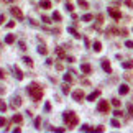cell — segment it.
<instances>
[{"instance_id":"6da1fadb","label":"cell","mask_w":133,"mask_h":133,"mask_svg":"<svg viewBox=\"0 0 133 133\" xmlns=\"http://www.w3.org/2000/svg\"><path fill=\"white\" fill-rule=\"evenodd\" d=\"M28 94H30L35 100H36V102H38V100H41V97H43V89L39 87L36 82H33V84H30V85H28Z\"/></svg>"},{"instance_id":"7a4b0ae2","label":"cell","mask_w":133,"mask_h":133,"mask_svg":"<svg viewBox=\"0 0 133 133\" xmlns=\"http://www.w3.org/2000/svg\"><path fill=\"white\" fill-rule=\"evenodd\" d=\"M62 118H64V122H66V125L69 128L76 127L79 123V118H77V115H76L74 112H64V113H62Z\"/></svg>"},{"instance_id":"3957f363","label":"cell","mask_w":133,"mask_h":133,"mask_svg":"<svg viewBox=\"0 0 133 133\" xmlns=\"http://www.w3.org/2000/svg\"><path fill=\"white\" fill-rule=\"evenodd\" d=\"M10 12H12V15L17 18V20H20V22L23 20V12L20 10L18 7H12V8H10Z\"/></svg>"},{"instance_id":"277c9868","label":"cell","mask_w":133,"mask_h":133,"mask_svg":"<svg viewBox=\"0 0 133 133\" xmlns=\"http://www.w3.org/2000/svg\"><path fill=\"white\" fill-rule=\"evenodd\" d=\"M97 109H99L100 112L107 113V112L110 110V105H109V102H107V100H100V102H99V105H97Z\"/></svg>"},{"instance_id":"5b68a950","label":"cell","mask_w":133,"mask_h":133,"mask_svg":"<svg viewBox=\"0 0 133 133\" xmlns=\"http://www.w3.org/2000/svg\"><path fill=\"white\" fill-rule=\"evenodd\" d=\"M109 15L113 20H120L122 18V13H120V10H117V8H109Z\"/></svg>"},{"instance_id":"8992f818","label":"cell","mask_w":133,"mask_h":133,"mask_svg":"<svg viewBox=\"0 0 133 133\" xmlns=\"http://www.w3.org/2000/svg\"><path fill=\"white\" fill-rule=\"evenodd\" d=\"M72 99L77 100V102H81V100L84 99V90H82V89H77V90H74V92H72Z\"/></svg>"},{"instance_id":"52a82bcc","label":"cell","mask_w":133,"mask_h":133,"mask_svg":"<svg viewBox=\"0 0 133 133\" xmlns=\"http://www.w3.org/2000/svg\"><path fill=\"white\" fill-rule=\"evenodd\" d=\"M102 69H104L107 74H112V66H110V62L107 61V59H104V61H102Z\"/></svg>"},{"instance_id":"ba28073f","label":"cell","mask_w":133,"mask_h":133,"mask_svg":"<svg viewBox=\"0 0 133 133\" xmlns=\"http://www.w3.org/2000/svg\"><path fill=\"white\" fill-rule=\"evenodd\" d=\"M128 90H130V89H128L127 84H122V85H120V89H118L120 95H127V94H128Z\"/></svg>"},{"instance_id":"9c48e42d","label":"cell","mask_w":133,"mask_h":133,"mask_svg":"<svg viewBox=\"0 0 133 133\" xmlns=\"http://www.w3.org/2000/svg\"><path fill=\"white\" fill-rule=\"evenodd\" d=\"M99 95H100V90L97 89V90H94V92H92V94H90V95L87 97V100H89V102H92V100H95L97 97H99Z\"/></svg>"},{"instance_id":"30bf717a","label":"cell","mask_w":133,"mask_h":133,"mask_svg":"<svg viewBox=\"0 0 133 133\" xmlns=\"http://www.w3.org/2000/svg\"><path fill=\"white\" fill-rule=\"evenodd\" d=\"M81 69H82L84 74H89V72L92 71V67H90V64H87V62H84L82 66H81Z\"/></svg>"},{"instance_id":"8fae6325","label":"cell","mask_w":133,"mask_h":133,"mask_svg":"<svg viewBox=\"0 0 133 133\" xmlns=\"http://www.w3.org/2000/svg\"><path fill=\"white\" fill-rule=\"evenodd\" d=\"M39 7L44 8V10H46V8H51V2L49 0H41V2H39Z\"/></svg>"},{"instance_id":"7c38bea8","label":"cell","mask_w":133,"mask_h":133,"mask_svg":"<svg viewBox=\"0 0 133 133\" xmlns=\"http://www.w3.org/2000/svg\"><path fill=\"white\" fill-rule=\"evenodd\" d=\"M5 43L7 44L15 43V35H7V36H5Z\"/></svg>"},{"instance_id":"4fadbf2b","label":"cell","mask_w":133,"mask_h":133,"mask_svg":"<svg viewBox=\"0 0 133 133\" xmlns=\"http://www.w3.org/2000/svg\"><path fill=\"white\" fill-rule=\"evenodd\" d=\"M13 71H15V77H17L18 81H22V79H23V74H22V71H20V69H18L17 66L13 67Z\"/></svg>"},{"instance_id":"5bb4252c","label":"cell","mask_w":133,"mask_h":133,"mask_svg":"<svg viewBox=\"0 0 133 133\" xmlns=\"http://www.w3.org/2000/svg\"><path fill=\"white\" fill-rule=\"evenodd\" d=\"M12 105L15 107V109H17V107H20V105H22V99H20V97H13V102H12Z\"/></svg>"},{"instance_id":"9a60e30c","label":"cell","mask_w":133,"mask_h":133,"mask_svg":"<svg viewBox=\"0 0 133 133\" xmlns=\"http://www.w3.org/2000/svg\"><path fill=\"white\" fill-rule=\"evenodd\" d=\"M94 51L95 53H100V51H102V43H100V41H94Z\"/></svg>"},{"instance_id":"2e32d148","label":"cell","mask_w":133,"mask_h":133,"mask_svg":"<svg viewBox=\"0 0 133 133\" xmlns=\"http://www.w3.org/2000/svg\"><path fill=\"white\" fill-rule=\"evenodd\" d=\"M53 20H54V22H61L62 20L61 13H59V12H53Z\"/></svg>"},{"instance_id":"e0dca14e","label":"cell","mask_w":133,"mask_h":133,"mask_svg":"<svg viewBox=\"0 0 133 133\" xmlns=\"http://www.w3.org/2000/svg\"><path fill=\"white\" fill-rule=\"evenodd\" d=\"M122 66L125 67V69H132V67H133V61H123Z\"/></svg>"},{"instance_id":"ac0fdd59","label":"cell","mask_w":133,"mask_h":133,"mask_svg":"<svg viewBox=\"0 0 133 133\" xmlns=\"http://www.w3.org/2000/svg\"><path fill=\"white\" fill-rule=\"evenodd\" d=\"M67 31H69V33H71L72 36H74V38H77V39L81 38V35H79L77 31H76V30H74V28H69V30H67Z\"/></svg>"},{"instance_id":"d6986e66","label":"cell","mask_w":133,"mask_h":133,"mask_svg":"<svg viewBox=\"0 0 133 133\" xmlns=\"http://www.w3.org/2000/svg\"><path fill=\"white\" fill-rule=\"evenodd\" d=\"M38 53H39V54H48V48L41 44V46H39V48H38Z\"/></svg>"},{"instance_id":"ffe728a7","label":"cell","mask_w":133,"mask_h":133,"mask_svg":"<svg viewBox=\"0 0 133 133\" xmlns=\"http://www.w3.org/2000/svg\"><path fill=\"white\" fill-rule=\"evenodd\" d=\"M56 54L59 56V58H64V56H66V53H64V49H62V48H56Z\"/></svg>"},{"instance_id":"44dd1931","label":"cell","mask_w":133,"mask_h":133,"mask_svg":"<svg viewBox=\"0 0 133 133\" xmlns=\"http://www.w3.org/2000/svg\"><path fill=\"white\" fill-rule=\"evenodd\" d=\"M23 62H25L26 66H33V61H31V58H28V56H25V58H23Z\"/></svg>"},{"instance_id":"7402d4cb","label":"cell","mask_w":133,"mask_h":133,"mask_svg":"<svg viewBox=\"0 0 133 133\" xmlns=\"http://www.w3.org/2000/svg\"><path fill=\"white\" fill-rule=\"evenodd\" d=\"M71 74H72V72H67V74H64V81H66L67 84L72 82V76H71Z\"/></svg>"},{"instance_id":"603a6c76","label":"cell","mask_w":133,"mask_h":133,"mask_svg":"<svg viewBox=\"0 0 133 133\" xmlns=\"http://www.w3.org/2000/svg\"><path fill=\"white\" fill-rule=\"evenodd\" d=\"M92 18H94V15H90V13H87V15H84V17H82V20H84V22H90Z\"/></svg>"},{"instance_id":"cb8c5ba5","label":"cell","mask_w":133,"mask_h":133,"mask_svg":"<svg viewBox=\"0 0 133 133\" xmlns=\"http://www.w3.org/2000/svg\"><path fill=\"white\" fill-rule=\"evenodd\" d=\"M77 3H79V7H82V8H87V2L85 0H77Z\"/></svg>"},{"instance_id":"d4e9b609","label":"cell","mask_w":133,"mask_h":133,"mask_svg":"<svg viewBox=\"0 0 133 133\" xmlns=\"http://www.w3.org/2000/svg\"><path fill=\"white\" fill-rule=\"evenodd\" d=\"M22 120H23L22 115H13V122L15 123H22Z\"/></svg>"},{"instance_id":"484cf974","label":"cell","mask_w":133,"mask_h":133,"mask_svg":"<svg viewBox=\"0 0 133 133\" xmlns=\"http://www.w3.org/2000/svg\"><path fill=\"white\" fill-rule=\"evenodd\" d=\"M0 110H2V112H5V110H7V104H5V100H0Z\"/></svg>"},{"instance_id":"4316f807","label":"cell","mask_w":133,"mask_h":133,"mask_svg":"<svg viewBox=\"0 0 133 133\" xmlns=\"http://www.w3.org/2000/svg\"><path fill=\"white\" fill-rule=\"evenodd\" d=\"M81 132H94V128H90L89 125H84V127L81 128Z\"/></svg>"},{"instance_id":"83f0119b","label":"cell","mask_w":133,"mask_h":133,"mask_svg":"<svg viewBox=\"0 0 133 133\" xmlns=\"http://www.w3.org/2000/svg\"><path fill=\"white\" fill-rule=\"evenodd\" d=\"M62 92H64V94H69V85H67V82L62 84Z\"/></svg>"},{"instance_id":"f1b7e54d","label":"cell","mask_w":133,"mask_h":133,"mask_svg":"<svg viewBox=\"0 0 133 133\" xmlns=\"http://www.w3.org/2000/svg\"><path fill=\"white\" fill-rule=\"evenodd\" d=\"M66 8H67V10H69V12H72V10H74V7H72L71 0H67V3H66Z\"/></svg>"},{"instance_id":"f546056e","label":"cell","mask_w":133,"mask_h":133,"mask_svg":"<svg viewBox=\"0 0 133 133\" xmlns=\"http://www.w3.org/2000/svg\"><path fill=\"white\" fill-rule=\"evenodd\" d=\"M35 127H36V128H41V118H39V117L35 120Z\"/></svg>"},{"instance_id":"4dcf8cb0","label":"cell","mask_w":133,"mask_h":133,"mask_svg":"<svg viewBox=\"0 0 133 133\" xmlns=\"http://www.w3.org/2000/svg\"><path fill=\"white\" fill-rule=\"evenodd\" d=\"M112 105H113V107H120V100L113 99V100H112Z\"/></svg>"},{"instance_id":"1f68e13d","label":"cell","mask_w":133,"mask_h":133,"mask_svg":"<svg viewBox=\"0 0 133 133\" xmlns=\"http://www.w3.org/2000/svg\"><path fill=\"white\" fill-rule=\"evenodd\" d=\"M112 127H115V128H118V127H120L118 120H115V118H113V120H112Z\"/></svg>"},{"instance_id":"d6a6232c","label":"cell","mask_w":133,"mask_h":133,"mask_svg":"<svg viewBox=\"0 0 133 133\" xmlns=\"http://www.w3.org/2000/svg\"><path fill=\"white\" fill-rule=\"evenodd\" d=\"M5 125H7V120L3 117H0V127H5Z\"/></svg>"},{"instance_id":"836d02e7","label":"cell","mask_w":133,"mask_h":133,"mask_svg":"<svg viewBox=\"0 0 133 133\" xmlns=\"http://www.w3.org/2000/svg\"><path fill=\"white\" fill-rule=\"evenodd\" d=\"M5 76H7V71L5 69H0V79H3Z\"/></svg>"},{"instance_id":"e575fe53","label":"cell","mask_w":133,"mask_h":133,"mask_svg":"<svg viewBox=\"0 0 133 133\" xmlns=\"http://www.w3.org/2000/svg\"><path fill=\"white\" fill-rule=\"evenodd\" d=\"M18 46H20V49H22V51L26 49V46H25V43H23V41H20V43H18Z\"/></svg>"},{"instance_id":"d590c367","label":"cell","mask_w":133,"mask_h":133,"mask_svg":"<svg viewBox=\"0 0 133 133\" xmlns=\"http://www.w3.org/2000/svg\"><path fill=\"white\" fill-rule=\"evenodd\" d=\"M125 5L130 7V8H133V2H132V0H125Z\"/></svg>"},{"instance_id":"8d00e7d4","label":"cell","mask_w":133,"mask_h":133,"mask_svg":"<svg viewBox=\"0 0 133 133\" xmlns=\"http://www.w3.org/2000/svg\"><path fill=\"white\" fill-rule=\"evenodd\" d=\"M125 46H127V48H133V41H127Z\"/></svg>"},{"instance_id":"74e56055","label":"cell","mask_w":133,"mask_h":133,"mask_svg":"<svg viewBox=\"0 0 133 133\" xmlns=\"http://www.w3.org/2000/svg\"><path fill=\"white\" fill-rule=\"evenodd\" d=\"M56 69H58V71H62V64H61V62L56 64Z\"/></svg>"},{"instance_id":"f35d334b","label":"cell","mask_w":133,"mask_h":133,"mask_svg":"<svg viewBox=\"0 0 133 133\" xmlns=\"http://www.w3.org/2000/svg\"><path fill=\"white\" fill-rule=\"evenodd\" d=\"M15 26V22H10V23H7V28H13Z\"/></svg>"},{"instance_id":"ab89813d","label":"cell","mask_w":133,"mask_h":133,"mask_svg":"<svg viewBox=\"0 0 133 133\" xmlns=\"http://www.w3.org/2000/svg\"><path fill=\"white\" fill-rule=\"evenodd\" d=\"M113 113H115V117H122V115H123V113H122V112H120V110H115V112H113Z\"/></svg>"},{"instance_id":"60d3db41","label":"cell","mask_w":133,"mask_h":133,"mask_svg":"<svg viewBox=\"0 0 133 133\" xmlns=\"http://www.w3.org/2000/svg\"><path fill=\"white\" fill-rule=\"evenodd\" d=\"M44 109H46V110H51V104H49V102H46V105H44Z\"/></svg>"},{"instance_id":"b9f144b4","label":"cell","mask_w":133,"mask_h":133,"mask_svg":"<svg viewBox=\"0 0 133 133\" xmlns=\"http://www.w3.org/2000/svg\"><path fill=\"white\" fill-rule=\"evenodd\" d=\"M94 132H104V127H97V128H94Z\"/></svg>"},{"instance_id":"7bdbcfd3","label":"cell","mask_w":133,"mask_h":133,"mask_svg":"<svg viewBox=\"0 0 133 133\" xmlns=\"http://www.w3.org/2000/svg\"><path fill=\"white\" fill-rule=\"evenodd\" d=\"M43 22H44V23H51V20H49L48 17H43Z\"/></svg>"},{"instance_id":"ee69618b","label":"cell","mask_w":133,"mask_h":133,"mask_svg":"<svg viewBox=\"0 0 133 133\" xmlns=\"http://www.w3.org/2000/svg\"><path fill=\"white\" fill-rule=\"evenodd\" d=\"M128 110H130V113L133 115V105H128Z\"/></svg>"},{"instance_id":"f6af8a7d","label":"cell","mask_w":133,"mask_h":133,"mask_svg":"<svg viewBox=\"0 0 133 133\" xmlns=\"http://www.w3.org/2000/svg\"><path fill=\"white\" fill-rule=\"evenodd\" d=\"M3 20H5V17H3V15H0V23H3Z\"/></svg>"},{"instance_id":"bcb514c9","label":"cell","mask_w":133,"mask_h":133,"mask_svg":"<svg viewBox=\"0 0 133 133\" xmlns=\"http://www.w3.org/2000/svg\"><path fill=\"white\" fill-rule=\"evenodd\" d=\"M58 2H59V0H58Z\"/></svg>"}]
</instances>
